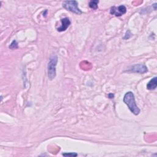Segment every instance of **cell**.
<instances>
[{"label":"cell","instance_id":"obj_1","mask_svg":"<svg viewBox=\"0 0 157 157\" xmlns=\"http://www.w3.org/2000/svg\"><path fill=\"white\" fill-rule=\"evenodd\" d=\"M123 101L128 106L129 109L133 114L136 116L139 114L140 109L136 105L134 95L131 91H128L125 95L123 98Z\"/></svg>","mask_w":157,"mask_h":157},{"label":"cell","instance_id":"obj_2","mask_svg":"<svg viewBox=\"0 0 157 157\" xmlns=\"http://www.w3.org/2000/svg\"><path fill=\"white\" fill-rule=\"evenodd\" d=\"M58 62V57L56 55H52L48 65V77L50 80H53L56 76V66Z\"/></svg>","mask_w":157,"mask_h":157},{"label":"cell","instance_id":"obj_3","mask_svg":"<svg viewBox=\"0 0 157 157\" xmlns=\"http://www.w3.org/2000/svg\"><path fill=\"white\" fill-rule=\"evenodd\" d=\"M63 7L67 11L76 14L80 15L82 13L81 10L78 8V3L76 1H65L63 3Z\"/></svg>","mask_w":157,"mask_h":157},{"label":"cell","instance_id":"obj_4","mask_svg":"<svg viewBox=\"0 0 157 157\" xmlns=\"http://www.w3.org/2000/svg\"><path fill=\"white\" fill-rule=\"evenodd\" d=\"M127 12V8L125 6H120L118 8L112 7L110 10V13L112 15H114L116 17H120Z\"/></svg>","mask_w":157,"mask_h":157},{"label":"cell","instance_id":"obj_5","mask_svg":"<svg viewBox=\"0 0 157 157\" xmlns=\"http://www.w3.org/2000/svg\"><path fill=\"white\" fill-rule=\"evenodd\" d=\"M130 71L139 74H144L148 71V68L145 65L138 64L133 66L130 70Z\"/></svg>","mask_w":157,"mask_h":157},{"label":"cell","instance_id":"obj_6","mask_svg":"<svg viewBox=\"0 0 157 157\" xmlns=\"http://www.w3.org/2000/svg\"><path fill=\"white\" fill-rule=\"evenodd\" d=\"M62 26L57 28V31L59 32L65 31L71 25V21L68 18H64L62 19Z\"/></svg>","mask_w":157,"mask_h":157},{"label":"cell","instance_id":"obj_7","mask_svg":"<svg viewBox=\"0 0 157 157\" xmlns=\"http://www.w3.org/2000/svg\"><path fill=\"white\" fill-rule=\"evenodd\" d=\"M157 86V77H155L151 79L147 85V88L149 90H155Z\"/></svg>","mask_w":157,"mask_h":157},{"label":"cell","instance_id":"obj_8","mask_svg":"<svg viewBox=\"0 0 157 157\" xmlns=\"http://www.w3.org/2000/svg\"><path fill=\"white\" fill-rule=\"evenodd\" d=\"M98 3L99 1H91L89 3V7L93 10H96L98 8Z\"/></svg>","mask_w":157,"mask_h":157},{"label":"cell","instance_id":"obj_9","mask_svg":"<svg viewBox=\"0 0 157 157\" xmlns=\"http://www.w3.org/2000/svg\"><path fill=\"white\" fill-rule=\"evenodd\" d=\"M18 48V43L16 40H14L11 45H9V48L11 49H16Z\"/></svg>","mask_w":157,"mask_h":157},{"label":"cell","instance_id":"obj_10","mask_svg":"<svg viewBox=\"0 0 157 157\" xmlns=\"http://www.w3.org/2000/svg\"><path fill=\"white\" fill-rule=\"evenodd\" d=\"M63 156H71V157H74V156H77V153H64L62 154Z\"/></svg>","mask_w":157,"mask_h":157},{"label":"cell","instance_id":"obj_11","mask_svg":"<svg viewBox=\"0 0 157 157\" xmlns=\"http://www.w3.org/2000/svg\"><path fill=\"white\" fill-rule=\"evenodd\" d=\"M108 96H109V98L112 99V98H113V97H114V95H113L112 93H109V95H108Z\"/></svg>","mask_w":157,"mask_h":157}]
</instances>
